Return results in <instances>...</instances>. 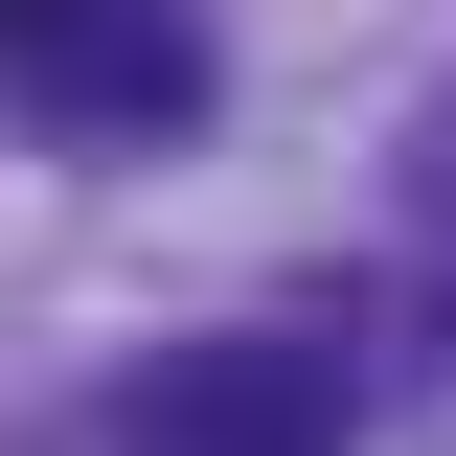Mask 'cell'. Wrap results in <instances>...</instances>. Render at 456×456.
Masks as SVG:
<instances>
[{
	"mask_svg": "<svg viewBox=\"0 0 456 456\" xmlns=\"http://www.w3.org/2000/svg\"><path fill=\"white\" fill-rule=\"evenodd\" d=\"M137 456H342V342H183L114 411Z\"/></svg>",
	"mask_w": 456,
	"mask_h": 456,
	"instance_id": "1",
	"label": "cell"
},
{
	"mask_svg": "<svg viewBox=\"0 0 456 456\" xmlns=\"http://www.w3.org/2000/svg\"><path fill=\"white\" fill-rule=\"evenodd\" d=\"M0 92L92 114V137H160L206 92V46H183V0H0Z\"/></svg>",
	"mask_w": 456,
	"mask_h": 456,
	"instance_id": "2",
	"label": "cell"
}]
</instances>
